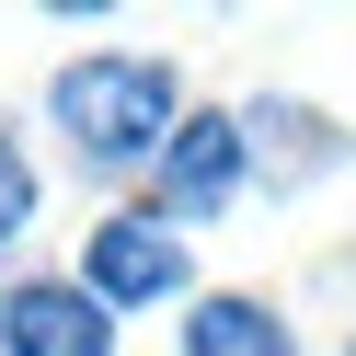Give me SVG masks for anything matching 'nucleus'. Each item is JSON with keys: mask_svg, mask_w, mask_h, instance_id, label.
Here are the masks:
<instances>
[{"mask_svg": "<svg viewBox=\"0 0 356 356\" xmlns=\"http://www.w3.org/2000/svg\"><path fill=\"white\" fill-rule=\"evenodd\" d=\"M58 127H70L92 161H149V149H172V127H184V92H172V70H149V58H92V70L58 81Z\"/></svg>", "mask_w": 356, "mask_h": 356, "instance_id": "nucleus-1", "label": "nucleus"}, {"mask_svg": "<svg viewBox=\"0 0 356 356\" xmlns=\"http://www.w3.org/2000/svg\"><path fill=\"white\" fill-rule=\"evenodd\" d=\"M81 264H92L81 287H92L104 310L172 299V276H184V230H172V218H104V230H92V253H81Z\"/></svg>", "mask_w": 356, "mask_h": 356, "instance_id": "nucleus-2", "label": "nucleus"}, {"mask_svg": "<svg viewBox=\"0 0 356 356\" xmlns=\"http://www.w3.org/2000/svg\"><path fill=\"white\" fill-rule=\"evenodd\" d=\"M0 345L12 356H115V322H104L92 287H12L0 299Z\"/></svg>", "mask_w": 356, "mask_h": 356, "instance_id": "nucleus-3", "label": "nucleus"}, {"mask_svg": "<svg viewBox=\"0 0 356 356\" xmlns=\"http://www.w3.org/2000/svg\"><path fill=\"white\" fill-rule=\"evenodd\" d=\"M230 184H241V127H230V115H184V127H172V149H161V195H172V218L230 207Z\"/></svg>", "mask_w": 356, "mask_h": 356, "instance_id": "nucleus-4", "label": "nucleus"}, {"mask_svg": "<svg viewBox=\"0 0 356 356\" xmlns=\"http://www.w3.org/2000/svg\"><path fill=\"white\" fill-rule=\"evenodd\" d=\"M184 356H287V333H276V310H253V299H195Z\"/></svg>", "mask_w": 356, "mask_h": 356, "instance_id": "nucleus-5", "label": "nucleus"}, {"mask_svg": "<svg viewBox=\"0 0 356 356\" xmlns=\"http://www.w3.org/2000/svg\"><path fill=\"white\" fill-rule=\"evenodd\" d=\"M24 218H35V172H24V161H12V138H0V241L24 230Z\"/></svg>", "mask_w": 356, "mask_h": 356, "instance_id": "nucleus-6", "label": "nucleus"}]
</instances>
